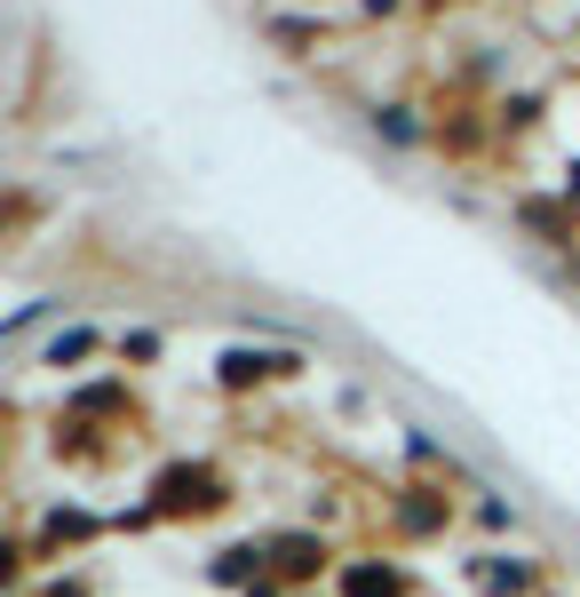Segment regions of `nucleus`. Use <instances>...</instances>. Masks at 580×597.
<instances>
[{"instance_id": "1", "label": "nucleus", "mask_w": 580, "mask_h": 597, "mask_svg": "<svg viewBox=\"0 0 580 597\" xmlns=\"http://www.w3.org/2000/svg\"><path fill=\"white\" fill-rule=\"evenodd\" d=\"M350 597H398L390 574H350Z\"/></svg>"}]
</instances>
